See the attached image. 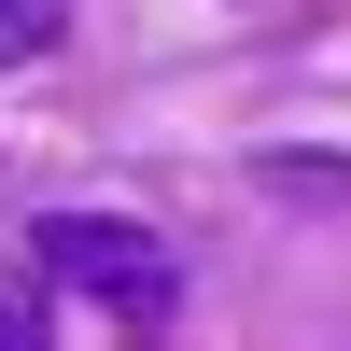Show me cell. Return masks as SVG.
<instances>
[{"label":"cell","mask_w":351,"mask_h":351,"mask_svg":"<svg viewBox=\"0 0 351 351\" xmlns=\"http://www.w3.org/2000/svg\"><path fill=\"white\" fill-rule=\"evenodd\" d=\"M28 253H43V281H56L71 309H99V324H127V337H155L169 309H183L169 239H155V225H127V211H43V225H28Z\"/></svg>","instance_id":"1"},{"label":"cell","mask_w":351,"mask_h":351,"mask_svg":"<svg viewBox=\"0 0 351 351\" xmlns=\"http://www.w3.org/2000/svg\"><path fill=\"white\" fill-rule=\"evenodd\" d=\"M267 197H324V211H337V197H351V155H267Z\"/></svg>","instance_id":"2"},{"label":"cell","mask_w":351,"mask_h":351,"mask_svg":"<svg viewBox=\"0 0 351 351\" xmlns=\"http://www.w3.org/2000/svg\"><path fill=\"white\" fill-rule=\"evenodd\" d=\"M43 43H56V0H0V71H28Z\"/></svg>","instance_id":"3"},{"label":"cell","mask_w":351,"mask_h":351,"mask_svg":"<svg viewBox=\"0 0 351 351\" xmlns=\"http://www.w3.org/2000/svg\"><path fill=\"white\" fill-rule=\"evenodd\" d=\"M43 324H56V309H43V295H28V281H0V337H14V351H28V337H43Z\"/></svg>","instance_id":"4"}]
</instances>
